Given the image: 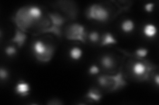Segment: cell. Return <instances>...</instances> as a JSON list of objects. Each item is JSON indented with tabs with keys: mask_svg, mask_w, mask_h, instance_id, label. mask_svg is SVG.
Returning a JSON list of instances; mask_svg holds the SVG:
<instances>
[{
	"mask_svg": "<svg viewBox=\"0 0 159 105\" xmlns=\"http://www.w3.org/2000/svg\"><path fill=\"white\" fill-rule=\"evenodd\" d=\"M99 86L107 89L110 92L117 91L125 87L127 83L123 78L121 70L116 75H101L98 78Z\"/></svg>",
	"mask_w": 159,
	"mask_h": 105,
	"instance_id": "obj_1",
	"label": "cell"
},
{
	"mask_svg": "<svg viewBox=\"0 0 159 105\" xmlns=\"http://www.w3.org/2000/svg\"><path fill=\"white\" fill-rule=\"evenodd\" d=\"M14 21L16 22L19 29L23 32H26L27 30L36 22L30 14L27 6L23 7L19 10L15 16Z\"/></svg>",
	"mask_w": 159,
	"mask_h": 105,
	"instance_id": "obj_2",
	"label": "cell"
},
{
	"mask_svg": "<svg viewBox=\"0 0 159 105\" xmlns=\"http://www.w3.org/2000/svg\"><path fill=\"white\" fill-rule=\"evenodd\" d=\"M48 17L52 22V25L49 28L42 29L40 34L52 33L58 38L62 36V26L66 22V18H64L61 14L58 13H48Z\"/></svg>",
	"mask_w": 159,
	"mask_h": 105,
	"instance_id": "obj_3",
	"label": "cell"
},
{
	"mask_svg": "<svg viewBox=\"0 0 159 105\" xmlns=\"http://www.w3.org/2000/svg\"><path fill=\"white\" fill-rule=\"evenodd\" d=\"M88 19H93L99 22H106L109 19L107 9L99 4H93L89 7L86 13Z\"/></svg>",
	"mask_w": 159,
	"mask_h": 105,
	"instance_id": "obj_4",
	"label": "cell"
},
{
	"mask_svg": "<svg viewBox=\"0 0 159 105\" xmlns=\"http://www.w3.org/2000/svg\"><path fill=\"white\" fill-rule=\"evenodd\" d=\"M66 37L70 40H78L85 43L87 33L83 25L75 23L68 28L66 32Z\"/></svg>",
	"mask_w": 159,
	"mask_h": 105,
	"instance_id": "obj_5",
	"label": "cell"
},
{
	"mask_svg": "<svg viewBox=\"0 0 159 105\" xmlns=\"http://www.w3.org/2000/svg\"><path fill=\"white\" fill-rule=\"evenodd\" d=\"M154 66L149 62H137L133 64L132 71L135 76L141 80H146L149 77V74L152 71Z\"/></svg>",
	"mask_w": 159,
	"mask_h": 105,
	"instance_id": "obj_6",
	"label": "cell"
},
{
	"mask_svg": "<svg viewBox=\"0 0 159 105\" xmlns=\"http://www.w3.org/2000/svg\"><path fill=\"white\" fill-rule=\"evenodd\" d=\"M27 38V35L25 34V32L17 28L16 30V34L14 37L11 39V42L13 43H17L19 48H21L25 44L26 39Z\"/></svg>",
	"mask_w": 159,
	"mask_h": 105,
	"instance_id": "obj_7",
	"label": "cell"
},
{
	"mask_svg": "<svg viewBox=\"0 0 159 105\" xmlns=\"http://www.w3.org/2000/svg\"><path fill=\"white\" fill-rule=\"evenodd\" d=\"M48 46V44L44 43L42 41L37 40L34 42L33 45V50L35 57H38L42 55L43 53L46 52Z\"/></svg>",
	"mask_w": 159,
	"mask_h": 105,
	"instance_id": "obj_8",
	"label": "cell"
},
{
	"mask_svg": "<svg viewBox=\"0 0 159 105\" xmlns=\"http://www.w3.org/2000/svg\"><path fill=\"white\" fill-rule=\"evenodd\" d=\"M15 89H16V93L17 95H19L21 97H26L29 94L30 86L27 83L21 80L16 85Z\"/></svg>",
	"mask_w": 159,
	"mask_h": 105,
	"instance_id": "obj_9",
	"label": "cell"
},
{
	"mask_svg": "<svg viewBox=\"0 0 159 105\" xmlns=\"http://www.w3.org/2000/svg\"><path fill=\"white\" fill-rule=\"evenodd\" d=\"M85 97L88 98V99H90L91 101L98 103L101 101L102 98V94L98 89L96 87H91L86 94Z\"/></svg>",
	"mask_w": 159,
	"mask_h": 105,
	"instance_id": "obj_10",
	"label": "cell"
},
{
	"mask_svg": "<svg viewBox=\"0 0 159 105\" xmlns=\"http://www.w3.org/2000/svg\"><path fill=\"white\" fill-rule=\"evenodd\" d=\"M54 53V47L52 45L48 44V46L46 52L43 53L42 55L37 57V59L43 63H47L51 60Z\"/></svg>",
	"mask_w": 159,
	"mask_h": 105,
	"instance_id": "obj_11",
	"label": "cell"
},
{
	"mask_svg": "<svg viewBox=\"0 0 159 105\" xmlns=\"http://www.w3.org/2000/svg\"><path fill=\"white\" fill-rule=\"evenodd\" d=\"M117 43V39L113 37V34L110 32H106L103 35L101 42V46H106L108 45L116 44Z\"/></svg>",
	"mask_w": 159,
	"mask_h": 105,
	"instance_id": "obj_12",
	"label": "cell"
},
{
	"mask_svg": "<svg viewBox=\"0 0 159 105\" xmlns=\"http://www.w3.org/2000/svg\"><path fill=\"white\" fill-rule=\"evenodd\" d=\"M101 64L102 67L106 69H112L115 67V61L113 58L109 55L102 57Z\"/></svg>",
	"mask_w": 159,
	"mask_h": 105,
	"instance_id": "obj_13",
	"label": "cell"
},
{
	"mask_svg": "<svg viewBox=\"0 0 159 105\" xmlns=\"http://www.w3.org/2000/svg\"><path fill=\"white\" fill-rule=\"evenodd\" d=\"M63 5H61L62 9L64 10V11L68 13V15L71 18H74L76 17V9L75 7H74V5H70V2H68V5H66L65 2H61Z\"/></svg>",
	"mask_w": 159,
	"mask_h": 105,
	"instance_id": "obj_14",
	"label": "cell"
},
{
	"mask_svg": "<svg viewBox=\"0 0 159 105\" xmlns=\"http://www.w3.org/2000/svg\"><path fill=\"white\" fill-rule=\"evenodd\" d=\"M157 32V29L155 25L148 24L145 25L143 28V33L148 38H153L155 36Z\"/></svg>",
	"mask_w": 159,
	"mask_h": 105,
	"instance_id": "obj_15",
	"label": "cell"
},
{
	"mask_svg": "<svg viewBox=\"0 0 159 105\" xmlns=\"http://www.w3.org/2000/svg\"><path fill=\"white\" fill-rule=\"evenodd\" d=\"M134 28H135V24L130 19L125 20L121 24V29L124 32L130 33L133 30Z\"/></svg>",
	"mask_w": 159,
	"mask_h": 105,
	"instance_id": "obj_16",
	"label": "cell"
},
{
	"mask_svg": "<svg viewBox=\"0 0 159 105\" xmlns=\"http://www.w3.org/2000/svg\"><path fill=\"white\" fill-rule=\"evenodd\" d=\"M148 54V49L145 48H139L137 49L136 51L132 54H127L129 55L132 57H135L136 59H142L143 58L145 57Z\"/></svg>",
	"mask_w": 159,
	"mask_h": 105,
	"instance_id": "obj_17",
	"label": "cell"
},
{
	"mask_svg": "<svg viewBox=\"0 0 159 105\" xmlns=\"http://www.w3.org/2000/svg\"><path fill=\"white\" fill-rule=\"evenodd\" d=\"M82 55V50L76 47H74L71 49L70 51V56L71 59L74 60V61H78V60L80 59Z\"/></svg>",
	"mask_w": 159,
	"mask_h": 105,
	"instance_id": "obj_18",
	"label": "cell"
},
{
	"mask_svg": "<svg viewBox=\"0 0 159 105\" xmlns=\"http://www.w3.org/2000/svg\"><path fill=\"white\" fill-rule=\"evenodd\" d=\"M88 38L92 43H98L99 39H100V36L97 31H93L89 34Z\"/></svg>",
	"mask_w": 159,
	"mask_h": 105,
	"instance_id": "obj_19",
	"label": "cell"
},
{
	"mask_svg": "<svg viewBox=\"0 0 159 105\" xmlns=\"http://www.w3.org/2000/svg\"><path fill=\"white\" fill-rule=\"evenodd\" d=\"M5 51H6V54L9 57H12L15 55L17 54V49L14 46L7 47Z\"/></svg>",
	"mask_w": 159,
	"mask_h": 105,
	"instance_id": "obj_20",
	"label": "cell"
},
{
	"mask_svg": "<svg viewBox=\"0 0 159 105\" xmlns=\"http://www.w3.org/2000/svg\"><path fill=\"white\" fill-rule=\"evenodd\" d=\"M9 77V73L6 69H5L4 68H1L0 69V78H1V79L3 80H6Z\"/></svg>",
	"mask_w": 159,
	"mask_h": 105,
	"instance_id": "obj_21",
	"label": "cell"
},
{
	"mask_svg": "<svg viewBox=\"0 0 159 105\" xmlns=\"http://www.w3.org/2000/svg\"><path fill=\"white\" fill-rule=\"evenodd\" d=\"M89 74L92 75V76H93V75H96L99 74V68L96 66V65H92V66L89 67V71H88Z\"/></svg>",
	"mask_w": 159,
	"mask_h": 105,
	"instance_id": "obj_22",
	"label": "cell"
},
{
	"mask_svg": "<svg viewBox=\"0 0 159 105\" xmlns=\"http://www.w3.org/2000/svg\"><path fill=\"white\" fill-rule=\"evenodd\" d=\"M155 6V4L152 3H147L145 6V9L147 13H151L153 11V8Z\"/></svg>",
	"mask_w": 159,
	"mask_h": 105,
	"instance_id": "obj_23",
	"label": "cell"
},
{
	"mask_svg": "<svg viewBox=\"0 0 159 105\" xmlns=\"http://www.w3.org/2000/svg\"><path fill=\"white\" fill-rule=\"evenodd\" d=\"M62 104V102L61 101V100L59 99H52L48 103V104H53V105H58V104Z\"/></svg>",
	"mask_w": 159,
	"mask_h": 105,
	"instance_id": "obj_24",
	"label": "cell"
},
{
	"mask_svg": "<svg viewBox=\"0 0 159 105\" xmlns=\"http://www.w3.org/2000/svg\"><path fill=\"white\" fill-rule=\"evenodd\" d=\"M155 79L157 85V86H158V85H159V76H158V75H157V76H155Z\"/></svg>",
	"mask_w": 159,
	"mask_h": 105,
	"instance_id": "obj_25",
	"label": "cell"
}]
</instances>
